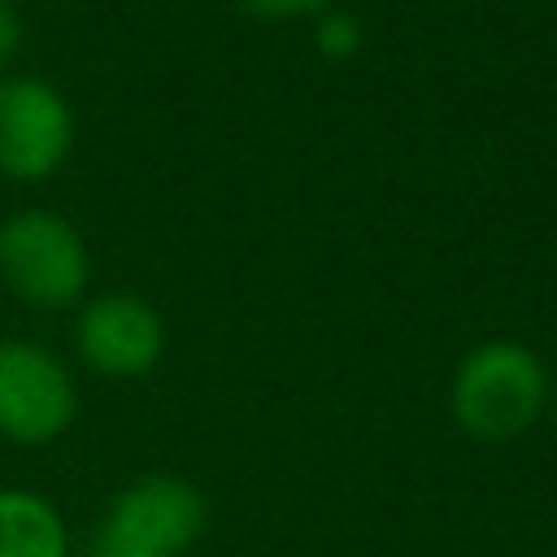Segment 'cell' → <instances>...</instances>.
<instances>
[{
  "instance_id": "277c9868",
  "label": "cell",
  "mask_w": 557,
  "mask_h": 557,
  "mask_svg": "<svg viewBox=\"0 0 557 557\" xmlns=\"http://www.w3.org/2000/svg\"><path fill=\"white\" fill-rule=\"evenodd\" d=\"M78 413L70 370L30 339H0V435L13 444H52Z\"/></svg>"
},
{
  "instance_id": "8fae6325",
  "label": "cell",
  "mask_w": 557,
  "mask_h": 557,
  "mask_svg": "<svg viewBox=\"0 0 557 557\" xmlns=\"http://www.w3.org/2000/svg\"><path fill=\"white\" fill-rule=\"evenodd\" d=\"M87 557H157V553H144V548H131V544H117V540H109V535H91V548H87Z\"/></svg>"
},
{
  "instance_id": "5b68a950",
  "label": "cell",
  "mask_w": 557,
  "mask_h": 557,
  "mask_svg": "<svg viewBox=\"0 0 557 557\" xmlns=\"http://www.w3.org/2000/svg\"><path fill=\"white\" fill-rule=\"evenodd\" d=\"M74 139L70 104L39 78H0V170L13 178L52 174Z\"/></svg>"
},
{
  "instance_id": "30bf717a",
  "label": "cell",
  "mask_w": 557,
  "mask_h": 557,
  "mask_svg": "<svg viewBox=\"0 0 557 557\" xmlns=\"http://www.w3.org/2000/svg\"><path fill=\"white\" fill-rule=\"evenodd\" d=\"M22 48V17L13 9V0H0V65Z\"/></svg>"
},
{
  "instance_id": "8992f818",
  "label": "cell",
  "mask_w": 557,
  "mask_h": 557,
  "mask_svg": "<svg viewBox=\"0 0 557 557\" xmlns=\"http://www.w3.org/2000/svg\"><path fill=\"white\" fill-rule=\"evenodd\" d=\"M74 339L91 370L109 379H139L161 361L165 326L148 300L109 292V296L87 300V309L78 313Z\"/></svg>"
},
{
  "instance_id": "9c48e42d",
  "label": "cell",
  "mask_w": 557,
  "mask_h": 557,
  "mask_svg": "<svg viewBox=\"0 0 557 557\" xmlns=\"http://www.w3.org/2000/svg\"><path fill=\"white\" fill-rule=\"evenodd\" d=\"M326 0H244V9L261 13V17H300V13H313Z\"/></svg>"
},
{
  "instance_id": "3957f363",
  "label": "cell",
  "mask_w": 557,
  "mask_h": 557,
  "mask_svg": "<svg viewBox=\"0 0 557 557\" xmlns=\"http://www.w3.org/2000/svg\"><path fill=\"white\" fill-rule=\"evenodd\" d=\"M205 527H209V500L191 479L144 474L109 500L96 531L157 557H183L205 535Z\"/></svg>"
},
{
  "instance_id": "7a4b0ae2",
  "label": "cell",
  "mask_w": 557,
  "mask_h": 557,
  "mask_svg": "<svg viewBox=\"0 0 557 557\" xmlns=\"http://www.w3.org/2000/svg\"><path fill=\"white\" fill-rule=\"evenodd\" d=\"M0 274L35 309H65L87 287L83 235L44 209L13 213L0 226Z\"/></svg>"
},
{
  "instance_id": "7c38bea8",
  "label": "cell",
  "mask_w": 557,
  "mask_h": 557,
  "mask_svg": "<svg viewBox=\"0 0 557 557\" xmlns=\"http://www.w3.org/2000/svg\"><path fill=\"white\" fill-rule=\"evenodd\" d=\"M548 409H553V422H557V387H548Z\"/></svg>"
},
{
  "instance_id": "6da1fadb",
  "label": "cell",
  "mask_w": 557,
  "mask_h": 557,
  "mask_svg": "<svg viewBox=\"0 0 557 557\" xmlns=\"http://www.w3.org/2000/svg\"><path fill=\"white\" fill-rule=\"evenodd\" d=\"M457 426L483 444L518 440L548 409V370L518 339H487L470 348L448 383Z\"/></svg>"
},
{
  "instance_id": "ba28073f",
  "label": "cell",
  "mask_w": 557,
  "mask_h": 557,
  "mask_svg": "<svg viewBox=\"0 0 557 557\" xmlns=\"http://www.w3.org/2000/svg\"><path fill=\"white\" fill-rule=\"evenodd\" d=\"M318 52L322 57H331V61H344V57H352L357 48H361V26H357V17H348V13H326L322 22H318Z\"/></svg>"
},
{
  "instance_id": "52a82bcc",
  "label": "cell",
  "mask_w": 557,
  "mask_h": 557,
  "mask_svg": "<svg viewBox=\"0 0 557 557\" xmlns=\"http://www.w3.org/2000/svg\"><path fill=\"white\" fill-rule=\"evenodd\" d=\"M0 557H70L61 509L26 487H0Z\"/></svg>"
}]
</instances>
